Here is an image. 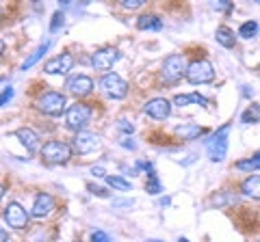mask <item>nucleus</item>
I'll return each instance as SVG.
<instances>
[{
	"instance_id": "1",
	"label": "nucleus",
	"mask_w": 260,
	"mask_h": 242,
	"mask_svg": "<svg viewBox=\"0 0 260 242\" xmlns=\"http://www.w3.org/2000/svg\"><path fill=\"white\" fill-rule=\"evenodd\" d=\"M228 132H230V124H225L221 130H217L206 141V151H208V156L213 163H221L228 154Z\"/></svg>"
},
{
	"instance_id": "2",
	"label": "nucleus",
	"mask_w": 260,
	"mask_h": 242,
	"mask_svg": "<svg viewBox=\"0 0 260 242\" xmlns=\"http://www.w3.org/2000/svg\"><path fill=\"white\" fill-rule=\"evenodd\" d=\"M93 110L89 104H83V102H76L72 104L65 112V119H68V128L70 130H76V132H83V128L89 124V119H91Z\"/></svg>"
},
{
	"instance_id": "3",
	"label": "nucleus",
	"mask_w": 260,
	"mask_h": 242,
	"mask_svg": "<svg viewBox=\"0 0 260 242\" xmlns=\"http://www.w3.org/2000/svg\"><path fill=\"white\" fill-rule=\"evenodd\" d=\"M186 80H189L191 85H206L210 83V80L215 78V67H213V63L210 61H204V59H200V61H193L189 67H186Z\"/></svg>"
},
{
	"instance_id": "4",
	"label": "nucleus",
	"mask_w": 260,
	"mask_h": 242,
	"mask_svg": "<svg viewBox=\"0 0 260 242\" xmlns=\"http://www.w3.org/2000/svg\"><path fill=\"white\" fill-rule=\"evenodd\" d=\"M42 158L50 165H63L72 158V147L63 141H48L42 147Z\"/></svg>"
},
{
	"instance_id": "5",
	"label": "nucleus",
	"mask_w": 260,
	"mask_h": 242,
	"mask_svg": "<svg viewBox=\"0 0 260 242\" xmlns=\"http://www.w3.org/2000/svg\"><path fill=\"white\" fill-rule=\"evenodd\" d=\"M37 108L44 112V115L56 117L65 110V95L59 91H46L42 98L37 100Z\"/></svg>"
},
{
	"instance_id": "6",
	"label": "nucleus",
	"mask_w": 260,
	"mask_h": 242,
	"mask_svg": "<svg viewBox=\"0 0 260 242\" xmlns=\"http://www.w3.org/2000/svg\"><path fill=\"white\" fill-rule=\"evenodd\" d=\"M186 61L182 54H169L165 63H162V78L167 83H176L178 78H182V74H186Z\"/></svg>"
},
{
	"instance_id": "7",
	"label": "nucleus",
	"mask_w": 260,
	"mask_h": 242,
	"mask_svg": "<svg viewBox=\"0 0 260 242\" xmlns=\"http://www.w3.org/2000/svg\"><path fill=\"white\" fill-rule=\"evenodd\" d=\"M100 87H102V91L111 95L113 100H121V98H126L128 95V85H126V80L117 76V74H107V76H102L100 80Z\"/></svg>"
},
{
	"instance_id": "8",
	"label": "nucleus",
	"mask_w": 260,
	"mask_h": 242,
	"mask_svg": "<svg viewBox=\"0 0 260 242\" xmlns=\"http://www.w3.org/2000/svg\"><path fill=\"white\" fill-rule=\"evenodd\" d=\"M5 221L9 223V227H13V229H26L28 227V212L20 204L11 201L5 210Z\"/></svg>"
},
{
	"instance_id": "9",
	"label": "nucleus",
	"mask_w": 260,
	"mask_h": 242,
	"mask_svg": "<svg viewBox=\"0 0 260 242\" xmlns=\"http://www.w3.org/2000/svg\"><path fill=\"white\" fill-rule=\"evenodd\" d=\"M117 56H119V52L115 48H100V50H95L91 54V65L100 71H107L113 67V63L117 61Z\"/></svg>"
},
{
	"instance_id": "10",
	"label": "nucleus",
	"mask_w": 260,
	"mask_h": 242,
	"mask_svg": "<svg viewBox=\"0 0 260 242\" xmlns=\"http://www.w3.org/2000/svg\"><path fill=\"white\" fill-rule=\"evenodd\" d=\"M98 147H100V136L93 134V132H76L74 136V149L78 151V154H91V151H95Z\"/></svg>"
},
{
	"instance_id": "11",
	"label": "nucleus",
	"mask_w": 260,
	"mask_h": 242,
	"mask_svg": "<svg viewBox=\"0 0 260 242\" xmlns=\"http://www.w3.org/2000/svg\"><path fill=\"white\" fill-rule=\"evenodd\" d=\"M72 65H74V56L63 52L61 56H54V59L48 61L44 65V71L46 74H68L72 69Z\"/></svg>"
},
{
	"instance_id": "12",
	"label": "nucleus",
	"mask_w": 260,
	"mask_h": 242,
	"mask_svg": "<svg viewBox=\"0 0 260 242\" xmlns=\"http://www.w3.org/2000/svg\"><path fill=\"white\" fill-rule=\"evenodd\" d=\"M143 110H145V115H150L152 119H167L169 112H172V104L165 98H154L145 104Z\"/></svg>"
},
{
	"instance_id": "13",
	"label": "nucleus",
	"mask_w": 260,
	"mask_h": 242,
	"mask_svg": "<svg viewBox=\"0 0 260 242\" xmlns=\"http://www.w3.org/2000/svg\"><path fill=\"white\" fill-rule=\"evenodd\" d=\"M54 210V199L52 195H48V192H42V195H37L35 204H32V210L30 214L35 216V219H44V216H48Z\"/></svg>"
},
{
	"instance_id": "14",
	"label": "nucleus",
	"mask_w": 260,
	"mask_h": 242,
	"mask_svg": "<svg viewBox=\"0 0 260 242\" xmlns=\"http://www.w3.org/2000/svg\"><path fill=\"white\" fill-rule=\"evenodd\" d=\"M65 87L70 89V93H74V95H78V98H83V95L91 93L93 80L89 78V76H74V78L68 80V85H65Z\"/></svg>"
},
{
	"instance_id": "15",
	"label": "nucleus",
	"mask_w": 260,
	"mask_h": 242,
	"mask_svg": "<svg viewBox=\"0 0 260 242\" xmlns=\"http://www.w3.org/2000/svg\"><path fill=\"white\" fill-rule=\"evenodd\" d=\"M15 136H18L20 143L28 151H37L39 149V136H37V132H32L30 128H20V130H15Z\"/></svg>"
},
{
	"instance_id": "16",
	"label": "nucleus",
	"mask_w": 260,
	"mask_h": 242,
	"mask_svg": "<svg viewBox=\"0 0 260 242\" xmlns=\"http://www.w3.org/2000/svg\"><path fill=\"white\" fill-rule=\"evenodd\" d=\"M241 190L251 199H260V175H249L247 180L241 184Z\"/></svg>"
},
{
	"instance_id": "17",
	"label": "nucleus",
	"mask_w": 260,
	"mask_h": 242,
	"mask_svg": "<svg viewBox=\"0 0 260 242\" xmlns=\"http://www.w3.org/2000/svg\"><path fill=\"white\" fill-rule=\"evenodd\" d=\"M137 28L139 30H160L162 28V22L156 18V15H141L139 20H137Z\"/></svg>"
},
{
	"instance_id": "18",
	"label": "nucleus",
	"mask_w": 260,
	"mask_h": 242,
	"mask_svg": "<svg viewBox=\"0 0 260 242\" xmlns=\"http://www.w3.org/2000/svg\"><path fill=\"white\" fill-rule=\"evenodd\" d=\"M215 37H217V42L221 44L223 48H232L234 42H237V37H234V30L228 28V26H219L217 33H215Z\"/></svg>"
},
{
	"instance_id": "19",
	"label": "nucleus",
	"mask_w": 260,
	"mask_h": 242,
	"mask_svg": "<svg viewBox=\"0 0 260 242\" xmlns=\"http://www.w3.org/2000/svg\"><path fill=\"white\" fill-rule=\"evenodd\" d=\"M174 104L176 106H189V104H208L206 98H202L200 93H191V95H176L174 98Z\"/></svg>"
},
{
	"instance_id": "20",
	"label": "nucleus",
	"mask_w": 260,
	"mask_h": 242,
	"mask_svg": "<svg viewBox=\"0 0 260 242\" xmlns=\"http://www.w3.org/2000/svg\"><path fill=\"white\" fill-rule=\"evenodd\" d=\"M48 48H50V42H46V44H42V46H39V48H37V50H35V52H32V54L28 56V59H26V61H24V63H22V71H26V69H30L32 65H35V63H37V61H39V59H42V56H44V54L48 52Z\"/></svg>"
},
{
	"instance_id": "21",
	"label": "nucleus",
	"mask_w": 260,
	"mask_h": 242,
	"mask_svg": "<svg viewBox=\"0 0 260 242\" xmlns=\"http://www.w3.org/2000/svg\"><path fill=\"white\" fill-rule=\"evenodd\" d=\"M234 167H237L239 171H258V169H260V151H258V154H254L251 158L239 160Z\"/></svg>"
},
{
	"instance_id": "22",
	"label": "nucleus",
	"mask_w": 260,
	"mask_h": 242,
	"mask_svg": "<svg viewBox=\"0 0 260 242\" xmlns=\"http://www.w3.org/2000/svg\"><path fill=\"white\" fill-rule=\"evenodd\" d=\"M178 134H182V139H195V136H200V134H204V128H200V126H193V124H186L182 128H178Z\"/></svg>"
},
{
	"instance_id": "23",
	"label": "nucleus",
	"mask_w": 260,
	"mask_h": 242,
	"mask_svg": "<svg viewBox=\"0 0 260 242\" xmlns=\"http://www.w3.org/2000/svg\"><path fill=\"white\" fill-rule=\"evenodd\" d=\"M107 184L113 188H117V190H130L133 188V184H130L128 180H124V177H119V175H107Z\"/></svg>"
},
{
	"instance_id": "24",
	"label": "nucleus",
	"mask_w": 260,
	"mask_h": 242,
	"mask_svg": "<svg viewBox=\"0 0 260 242\" xmlns=\"http://www.w3.org/2000/svg\"><path fill=\"white\" fill-rule=\"evenodd\" d=\"M256 33H258V24L256 22H245V24H241V28H239V35L245 37V39H251Z\"/></svg>"
},
{
	"instance_id": "25",
	"label": "nucleus",
	"mask_w": 260,
	"mask_h": 242,
	"mask_svg": "<svg viewBox=\"0 0 260 242\" xmlns=\"http://www.w3.org/2000/svg\"><path fill=\"white\" fill-rule=\"evenodd\" d=\"M145 190L152 192V195H158V192L162 190V188H160V182H158V175L154 173V171L148 175V184H145Z\"/></svg>"
},
{
	"instance_id": "26",
	"label": "nucleus",
	"mask_w": 260,
	"mask_h": 242,
	"mask_svg": "<svg viewBox=\"0 0 260 242\" xmlns=\"http://www.w3.org/2000/svg\"><path fill=\"white\" fill-rule=\"evenodd\" d=\"M59 26H63V13H61V11H56V13L52 15L50 30H52V33H56V30H59Z\"/></svg>"
},
{
	"instance_id": "27",
	"label": "nucleus",
	"mask_w": 260,
	"mask_h": 242,
	"mask_svg": "<svg viewBox=\"0 0 260 242\" xmlns=\"http://www.w3.org/2000/svg\"><path fill=\"white\" fill-rule=\"evenodd\" d=\"M249 121H254V124L258 121V112H256V108H254V106H251L249 110L243 112V124H249Z\"/></svg>"
},
{
	"instance_id": "28",
	"label": "nucleus",
	"mask_w": 260,
	"mask_h": 242,
	"mask_svg": "<svg viewBox=\"0 0 260 242\" xmlns=\"http://www.w3.org/2000/svg\"><path fill=\"white\" fill-rule=\"evenodd\" d=\"M141 5H143V0H121V7H124V9H130V11L139 9Z\"/></svg>"
},
{
	"instance_id": "29",
	"label": "nucleus",
	"mask_w": 260,
	"mask_h": 242,
	"mask_svg": "<svg viewBox=\"0 0 260 242\" xmlns=\"http://www.w3.org/2000/svg\"><path fill=\"white\" fill-rule=\"evenodd\" d=\"M11 98H13V89H11V87H7V89H5V91H3V93H0V106H5V104H7V102H9Z\"/></svg>"
},
{
	"instance_id": "30",
	"label": "nucleus",
	"mask_w": 260,
	"mask_h": 242,
	"mask_svg": "<svg viewBox=\"0 0 260 242\" xmlns=\"http://www.w3.org/2000/svg\"><path fill=\"white\" fill-rule=\"evenodd\" d=\"M91 242H111V238L104 231H93L91 233Z\"/></svg>"
},
{
	"instance_id": "31",
	"label": "nucleus",
	"mask_w": 260,
	"mask_h": 242,
	"mask_svg": "<svg viewBox=\"0 0 260 242\" xmlns=\"http://www.w3.org/2000/svg\"><path fill=\"white\" fill-rule=\"evenodd\" d=\"M119 130L121 132H133V124H128V121H119Z\"/></svg>"
},
{
	"instance_id": "32",
	"label": "nucleus",
	"mask_w": 260,
	"mask_h": 242,
	"mask_svg": "<svg viewBox=\"0 0 260 242\" xmlns=\"http://www.w3.org/2000/svg\"><path fill=\"white\" fill-rule=\"evenodd\" d=\"M91 173H93L95 177H107V173H104V169H102V167H93V169H91Z\"/></svg>"
},
{
	"instance_id": "33",
	"label": "nucleus",
	"mask_w": 260,
	"mask_h": 242,
	"mask_svg": "<svg viewBox=\"0 0 260 242\" xmlns=\"http://www.w3.org/2000/svg\"><path fill=\"white\" fill-rule=\"evenodd\" d=\"M213 7H215V9H230V5H228V3H215Z\"/></svg>"
},
{
	"instance_id": "34",
	"label": "nucleus",
	"mask_w": 260,
	"mask_h": 242,
	"mask_svg": "<svg viewBox=\"0 0 260 242\" xmlns=\"http://www.w3.org/2000/svg\"><path fill=\"white\" fill-rule=\"evenodd\" d=\"M115 206H133V201L126 199V201H115Z\"/></svg>"
},
{
	"instance_id": "35",
	"label": "nucleus",
	"mask_w": 260,
	"mask_h": 242,
	"mask_svg": "<svg viewBox=\"0 0 260 242\" xmlns=\"http://www.w3.org/2000/svg\"><path fill=\"white\" fill-rule=\"evenodd\" d=\"M0 242H7V231L0 227Z\"/></svg>"
},
{
	"instance_id": "36",
	"label": "nucleus",
	"mask_w": 260,
	"mask_h": 242,
	"mask_svg": "<svg viewBox=\"0 0 260 242\" xmlns=\"http://www.w3.org/2000/svg\"><path fill=\"white\" fill-rule=\"evenodd\" d=\"M3 50H5V42H0V54H3Z\"/></svg>"
},
{
	"instance_id": "37",
	"label": "nucleus",
	"mask_w": 260,
	"mask_h": 242,
	"mask_svg": "<svg viewBox=\"0 0 260 242\" xmlns=\"http://www.w3.org/2000/svg\"><path fill=\"white\" fill-rule=\"evenodd\" d=\"M3 195H5V188H3V186H0V199H3Z\"/></svg>"
},
{
	"instance_id": "38",
	"label": "nucleus",
	"mask_w": 260,
	"mask_h": 242,
	"mask_svg": "<svg viewBox=\"0 0 260 242\" xmlns=\"http://www.w3.org/2000/svg\"><path fill=\"white\" fill-rule=\"evenodd\" d=\"M178 242H189V240H186V238H178Z\"/></svg>"
},
{
	"instance_id": "39",
	"label": "nucleus",
	"mask_w": 260,
	"mask_h": 242,
	"mask_svg": "<svg viewBox=\"0 0 260 242\" xmlns=\"http://www.w3.org/2000/svg\"><path fill=\"white\" fill-rule=\"evenodd\" d=\"M145 242H160V240H145Z\"/></svg>"
}]
</instances>
